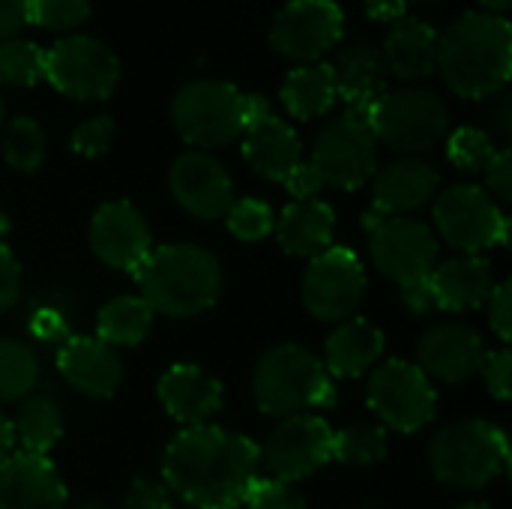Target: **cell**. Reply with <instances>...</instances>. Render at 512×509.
Listing matches in <instances>:
<instances>
[{
  "instance_id": "cell-12",
  "label": "cell",
  "mask_w": 512,
  "mask_h": 509,
  "mask_svg": "<svg viewBox=\"0 0 512 509\" xmlns=\"http://www.w3.org/2000/svg\"><path fill=\"white\" fill-rule=\"evenodd\" d=\"M345 15L336 0H288L270 27V45L294 63H318L339 45Z\"/></svg>"
},
{
  "instance_id": "cell-10",
  "label": "cell",
  "mask_w": 512,
  "mask_h": 509,
  "mask_svg": "<svg viewBox=\"0 0 512 509\" xmlns=\"http://www.w3.org/2000/svg\"><path fill=\"white\" fill-rule=\"evenodd\" d=\"M366 399L381 426L402 435L426 429L438 408L432 381L408 360H387L375 366L369 375Z\"/></svg>"
},
{
  "instance_id": "cell-5",
  "label": "cell",
  "mask_w": 512,
  "mask_h": 509,
  "mask_svg": "<svg viewBox=\"0 0 512 509\" xmlns=\"http://www.w3.org/2000/svg\"><path fill=\"white\" fill-rule=\"evenodd\" d=\"M432 474L456 489H486L510 474V444L504 429L486 420L444 426L429 444Z\"/></svg>"
},
{
  "instance_id": "cell-27",
  "label": "cell",
  "mask_w": 512,
  "mask_h": 509,
  "mask_svg": "<svg viewBox=\"0 0 512 509\" xmlns=\"http://www.w3.org/2000/svg\"><path fill=\"white\" fill-rule=\"evenodd\" d=\"M276 240L279 246L294 258H315L333 246L336 216L333 207L309 198V201H291L282 216L276 219Z\"/></svg>"
},
{
  "instance_id": "cell-9",
  "label": "cell",
  "mask_w": 512,
  "mask_h": 509,
  "mask_svg": "<svg viewBox=\"0 0 512 509\" xmlns=\"http://www.w3.org/2000/svg\"><path fill=\"white\" fill-rule=\"evenodd\" d=\"M435 225L447 246L480 255L492 246H507L510 240V219L498 207V201L471 183L450 186L435 201Z\"/></svg>"
},
{
  "instance_id": "cell-16",
  "label": "cell",
  "mask_w": 512,
  "mask_h": 509,
  "mask_svg": "<svg viewBox=\"0 0 512 509\" xmlns=\"http://www.w3.org/2000/svg\"><path fill=\"white\" fill-rule=\"evenodd\" d=\"M168 186L174 201L204 222L222 219L234 204V186L225 165L204 150H189L177 156L168 171Z\"/></svg>"
},
{
  "instance_id": "cell-46",
  "label": "cell",
  "mask_w": 512,
  "mask_h": 509,
  "mask_svg": "<svg viewBox=\"0 0 512 509\" xmlns=\"http://www.w3.org/2000/svg\"><path fill=\"white\" fill-rule=\"evenodd\" d=\"M285 189L294 195V201H309V198H315L321 189H324V183H321V177L315 174V168L312 165H306V162H300L285 180Z\"/></svg>"
},
{
  "instance_id": "cell-33",
  "label": "cell",
  "mask_w": 512,
  "mask_h": 509,
  "mask_svg": "<svg viewBox=\"0 0 512 509\" xmlns=\"http://www.w3.org/2000/svg\"><path fill=\"white\" fill-rule=\"evenodd\" d=\"M333 459L354 468H369L387 459V429L384 426H348L333 432Z\"/></svg>"
},
{
  "instance_id": "cell-17",
  "label": "cell",
  "mask_w": 512,
  "mask_h": 509,
  "mask_svg": "<svg viewBox=\"0 0 512 509\" xmlns=\"http://www.w3.org/2000/svg\"><path fill=\"white\" fill-rule=\"evenodd\" d=\"M90 249L102 264L135 273L153 252L147 219L129 201L102 204L90 219Z\"/></svg>"
},
{
  "instance_id": "cell-7",
  "label": "cell",
  "mask_w": 512,
  "mask_h": 509,
  "mask_svg": "<svg viewBox=\"0 0 512 509\" xmlns=\"http://www.w3.org/2000/svg\"><path fill=\"white\" fill-rule=\"evenodd\" d=\"M171 120L192 147H222L243 135V93L228 81H189L171 99Z\"/></svg>"
},
{
  "instance_id": "cell-44",
  "label": "cell",
  "mask_w": 512,
  "mask_h": 509,
  "mask_svg": "<svg viewBox=\"0 0 512 509\" xmlns=\"http://www.w3.org/2000/svg\"><path fill=\"white\" fill-rule=\"evenodd\" d=\"M486 183H489V192L498 198V201H512V153L504 150H495L492 162L486 165Z\"/></svg>"
},
{
  "instance_id": "cell-15",
  "label": "cell",
  "mask_w": 512,
  "mask_h": 509,
  "mask_svg": "<svg viewBox=\"0 0 512 509\" xmlns=\"http://www.w3.org/2000/svg\"><path fill=\"white\" fill-rule=\"evenodd\" d=\"M369 234L372 264L399 288L432 276L438 264V240L429 225L408 216H384Z\"/></svg>"
},
{
  "instance_id": "cell-28",
  "label": "cell",
  "mask_w": 512,
  "mask_h": 509,
  "mask_svg": "<svg viewBox=\"0 0 512 509\" xmlns=\"http://www.w3.org/2000/svg\"><path fill=\"white\" fill-rule=\"evenodd\" d=\"M384 354V333L366 318H345L327 339L324 369L333 378H360Z\"/></svg>"
},
{
  "instance_id": "cell-50",
  "label": "cell",
  "mask_w": 512,
  "mask_h": 509,
  "mask_svg": "<svg viewBox=\"0 0 512 509\" xmlns=\"http://www.w3.org/2000/svg\"><path fill=\"white\" fill-rule=\"evenodd\" d=\"M12 447H15V432H12V423L0 414V462H6L12 456Z\"/></svg>"
},
{
  "instance_id": "cell-25",
  "label": "cell",
  "mask_w": 512,
  "mask_h": 509,
  "mask_svg": "<svg viewBox=\"0 0 512 509\" xmlns=\"http://www.w3.org/2000/svg\"><path fill=\"white\" fill-rule=\"evenodd\" d=\"M429 279L435 291V309H444V312L480 309L495 288L492 264L483 255H462V258L435 264Z\"/></svg>"
},
{
  "instance_id": "cell-22",
  "label": "cell",
  "mask_w": 512,
  "mask_h": 509,
  "mask_svg": "<svg viewBox=\"0 0 512 509\" xmlns=\"http://www.w3.org/2000/svg\"><path fill=\"white\" fill-rule=\"evenodd\" d=\"M438 183H441L438 171L429 162H423L417 156L396 159V162L384 165L381 171H375V177H372L375 210L384 216L420 210L423 204H429L438 195Z\"/></svg>"
},
{
  "instance_id": "cell-40",
  "label": "cell",
  "mask_w": 512,
  "mask_h": 509,
  "mask_svg": "<svg viewBox=\"0 0 512 509\" xmlns=\"http://www.w3.org/2000/svg\"><path fill=\"white\" fill-rule=\"evenodd\" d=\"M114 138V120L111 117H90L72 132V150L78 156H102L111 147Z\"/></svg>"
},
{
  "instance_id": "cell-30",
  "label": "cell",
  "mask_w": 512,
  "mask_h": 509,
  "mask_svg": "<svg viewBox=\"0 0 512 509\" xmlns=\"http://www.w3.org/2000/svg\"><path fill=\"white\" fill-rule=\"evenodd\" d=\"M153 327V309L135 297V294H123L108 300L99 309L96 318V339L105 345H120V348H132L141 345L147 339Z\"/></svg>"
},
{
  "instance_id": "cell-37",
  "label": "cell",
  "mask_w": 512,
  "mask_h": 509,
  "mask_svg": "<svg viewBox=\"0 0 512 509\" xmlns=\"http://www.w3.org/2000/svg\"><path fill=\"white\" fill-rule=\"evenodd\" d=\"M225 219H228V231L237 240H243V243L264 240L273 231V225H276L270 204H264L258 198H240V201H234L228 207Z\"/></svg>"
},
{
  "instance_id": "cell-34",
  "label": "cell",
  "mask_w": 512,
  "mask_h": 509,
  "mask_svg": "<svg viewBox=\"0 0 512 509\" xmlns=\"http://www.w3.org/2000/svg\"><path fill=\"white\" fill-rule=\"evenodd\" d=\"M39 366L24 342L0 339V402H18L30 396Z\"/></svg>"
},
{
  "instance_id": "cell-19",
  "label": "cell",
  "mask_w": 512,
  "mask_h": 509,
  "mask_svg": "<svg viewBox=\"0 0 512 509\" xmlns=\"http://www.w3.org/2000/svg\"><path fill=\"white\" fill-rule=\"evenodd\" d=\"M66 486L45 456L18 453L0 462V509H66Z\"/></svg>"
},
{
  "instance_id": "cell-13",
  "label": "cell",
  "mask_w": 512,
  "mask_h": 509,
  "mask_svg": "<svg viewBox=\"0 0 512 509\" xmlns=\"http://www.w3.org/2000/svg\"><path fill=\"white\" fill-rule=\"evenodd\" d=\"M258 459L273 480H306L333 459V429L315 414L285 417L258 450Z\"/></svg>"
},
{
  "instance_id": "cell-55",
  "label": "cell",
  "mask_w": 512,
  "mask_h": 509,
  "mask_svg": "<svg viewBox=\"0 0 512 509\" xmlns=\"http://www.w3.org/2000/svg\"><path fill=\"white\" fill-rule=\"evenodd\" d=\"M0 123H3V99H0Z\"/></svg>"
},
{
  "instance_id": "cell-35",
  "label": "cell",
  "mask_w": 512,
  "mask_h": 509,
  "mask_svg": "<svg viewBox=\"0 0 512 509\" xmlns=\"http://www.w3.org/2000/svg\"><path fill=\"white\" fill-rule=\"evenodd\" d=\"M45 78V51L27 39H3L0 42V84L9 87H33Z\"/></svg>"
},
{
  "instance_id": "cell-45",
  "label": "cell",
  "mask_w": 512,
  "mask_h": 509,
  "mask_svg": "<svg viewBox=\"0 0 512 509\" xmlns=\"http://www.w3.org/2000/svg\"><path fill=\"white\" fill-rule=\"evenodd\" d=\"M21 291V267L15 255L0 243V315L9 312V306L18 300Z\"/></svg>"
},
{
  "instance_id": "cell-41",
  "label": "cell",
  "mask_w": 512,
  "mask_h": 509,
  "mask_svg": "<svg viewBox=\"0 0 512 509\" xmlns=\"http://www.w3.org/2000/svg\"><path fill=\"white\" fill-rule=\"evenodd\" d=\"M123 509H171V489L153 477H135L123 495Z\"/></svg>"
},
{
  "instance_id": "cell-3",
  "label": "cell",
  "mask_w": 512,
  "mask_h": 509,
  "mask_svg": "<svg viewBox=\"0 0 512 509\" xmlns=\"http://www.w3.org/2000/svg\"><path fill=\"white\" fill-rule=\"evenodd\" d=\"M141 300L168 318H195L216 306L222 291V267L201 246H159L135 270Z\"/></svg>"
},
{
  "instance_id": "cell-51",
  "label": "cell",
  "mask_w": 512,
  "mask_h": 509,
  "mask_svg": "<svg viewBox=\"0 0 512 509\" xmlns=\"http://www.w3.org/2000/svg\"><path fill=\"white\" fill-rule=\"evenodd\" d=\"M495 120H498V123H495V126H498V132L507 138V135H510V99H504V102H501V108H498Z\"/></svg>"
},
{
  "instance_id": "cell-24",
  "label": "cell",
  "mask_w": 512,
  "mask_h": 509,
  "mask_svg": "<svg viewBox=\"0 0 512 509\" xmlns=\"http://www.w3.org/2000/svg\"><path fill=\"white\" fill-rule=\"evenodd\" d=\"M333 81H336V96L348 102L351 111H369L372 102L387 90V63L381 48L369 42H354L336 54L330 63Z\"/></svg>"
},
{
  "instance_id": "cell-11",
  "label": "cell",
  "mask_w": 512,
  "mask_h": 509,
  "mask_svg": "<svg viewBox=\"0 0 512 509\" xmlns=\"http://www.w3.org/2000/svg\"><path fill=\"white\" fill-rule=\"evenodd\" d=\"M45 78L51 81V87H57L60 93L72 99L99 102L117 90L120 60L96 36L75 33V36L57 39L45 51Z\"/></svg>"
},
{
  "instance_id": "cell-57",
  "label": "cell",
  "mask_w": 512,
  "mask_h": 509,
  "mask_svg": "<svg viewBox=\"0 0 512 509\" xmlns=\"http://www.w3.org/2000/svg\"><path fill=\"white\" fill-rule=\"evenodd\" d=\"M417 3H435V0H417Z\"/></svg>"
},
{
  "instance_id": "cell-56",
  "label": "cell",
  "mask_w": 512,
  "mask_h": 509,
  "mask_svg": "<svg viewBox=\"0 0 512 509\" xmlns=\"http://www.w3.org/2000/svg\"><path fill=\"white\" fill-rule=\"evenodd\" d=\"M3 228H6V222H3V216H0V231H3Z\"/></svg>"
},
{
  "instance_id": "cell-52",
  "label": "cell",
  "mask_w": 512,
  "mask_h": 509,
  "mask_svg": "<svg viewBox=\"0 0 512 509\" xmlns=\"http://www.w3.org/2000/svg\"><path fill=\"white\" fill-rule=\"evenodd\" d=\"M483 6H486V12H492V15H501V12H507L512 6V0H480Z\"/></svg>"
},
{
  "instance_id": "cell-38",
  "label": "cell",
  "mask_w": 512,
  "mask_h": 509,
  "mask_svg": "<svg viewBox=\"0 0 512 509\" xmlns=\"http://www.w3.org/2000/svg\"><path fill=\"white\" fill-rule=\"evenodd\" d=\"M90 18V0H27V24L72 30Z\"/></svg>"
},
{
  "instance_id": "cell-54",
  "label": "cell",
  "mask_w": 512,
  "mask_h": 509,
  "mask_svg": "<svg viewBox=\"0 0 512 509\" xmlns=\"http://www.w3.org/2000/svg\"><path fill=\"white\" fill-rule=\"evenodd\" d=\"M75 509H108V507H102V504H81V507H75Z\"/></svg>"
},
{
  "instance_id": "cell-18",
  "label": "cell",
  "mask_w": 512,
  "mask_h": 509,
  "mask_svg": "<svg viewBox=\"0 0 512 509\" xmlns=\"http://www.w3.org/2000/svg\"><path fill=\"white\" fill-rule=\"evenodd\" d=\"M486 360V342L474 327L438 324L423 333L417 345V369L426 378L459 384L480 372Z\"/></svg>"
},
{
  "instance_id": "cell-8",
  "label": "cell",
  "mask_w": 512,
  "mask_h": 509,
  "mask_svg": "<svg viewBox=\"0 0 512 509\" xmlns=\"http://www.w3.org/2000/svg\"><path fill=\"white\" fill-rule=\"evenodd\" d=\"M315 174L333 189H360L378 171V141L369 129V111H345L330 120L312 144Z\"/></svg>"
},
{
  "instance_id": "cell-42",
  "label": "cell",
  "mask_w": 512,
  "mask_h": 509,
  "mask_svg": "<svg viewBox=\"0 0 512 509\" xmlns=\"http://www.w3.org/2000/svg\"><path fill=\"white\" fill-rule=\"evenodd\" d=\"M480 372H483L486 390H489L495 399L507 402V399H510V384H512L510 351H507V348H501V351H495V354H486V360H483Z\"/></svg>"
},
{
  "instance_id": "cell-21",
  "label": "cell",
  "mask_w": 512,
  "mask_h": 509,
  "mask_svg": "<svg viewBox=\"0 0 512 509\" xmlns=\"http://www.w3.org/2000/svg\"><path fill=\"white\" fill-rule=\"evenodd\" d=\"M156 393L168 417L186 426H204V420L222 408V384L207 369L192 363L171 366L159 378Z\"/></svg>"
},
{
  "instance_id": "cell-48",
  "label": "cell",
  "mask_w": 512,
  "mask_h": 509,
  "mask_svg": "<svg viewBox=\"0 0 512 509\" xmlns=\"http://www.w3.org/2000/svg\"><path fill=\"white\" fill-rule=\"evenodd\" d=\"M27 27V0H0V42Z\"/></svg>"
},
{
  "instance_id": "cell-20",
  "label": "cell",
  "mask_w": 512,
  "mask_h": 509,
  "mask_svg": "<svg viewBox=\"0 0 512 509\" xmlns=\"http://www.w3.org/2000/svg\"><path fill=\"white\" fill-rule=\"evenodd\" d=\"M57 369L69 387L90 399H111L123 384V363L96 336H75L57 354Z\"/></svg>"
},
{
  "instance_id": "cell-36",
  "label": "cell",
  "mask_w": 512,
  "mask_h": 509,
  "mask_svg": "<svg viewBox=\"0 0 512 509\" xmlns=\"http://www.w3.org/2000/svg\"><path fill=\"white\" fill-rule=\"evenodd\" d=\"M447 156L459 171H486L495 156L492 138L477 126H462L447 141Z\"/></svg>"
},
{
  "instance_id": "cell-1",
  "label": "cell",
  "mask_w": 512,
  "mask_h": 509,
  "mask_svg": "<svg viewBox=\"0 0 512 509\" xmlns=\"http://www.w3.org/2000/svg\"><path fill=\"white\" fill-rule=\"evenodd\" d=\"M258 447L219 426H189L162 456V483L195 509L243 507L258 480Z\"/></svg>"
},
{
  "instance_id": "cell-2",
  "label": "cell",
  "mask_w": 512,
  "mask_h": 509,
  "mask_svg": "<svg viewBox=\"0 0 512 509\" xmlns=\"http://www.w3.org/2000/svg\"><path fill=\"white\" fill-rule=\"evenodd\" d=\"M435 69L465 99H486L507 87L512 72V30L504 15L465 12L438 36Z\"/></svg>"
},
{
  "instance_id": "cell-32",
  "label": "cell",
  "mask_w": 512,
  "mask_h": 509,
  "mask_svg": "<svg viewBox=\"0 0 512 509\" xmlns=\"http://www.w3.org/2000/svg\"><path fill=\"white\" fill-rule=\"evenodd\" d=\"M0 150L9 168L30 174L45 159V132L33 117H12L0 132Z\"/></svg>"
},
{
  "instance_id": "cell-26",
  "label": "cell",
  "mask_w": 512,
  "mask_h": 509,
  "mask_svg": "<svg viewBox=\"0 0 512 509\" xmlns=\"http://www.w3.org/2000/svg\"><path fill=\"white\" fill-rule=\"evenodd\" d=\"M384 63L387 72H393L402 81H423L435 72L438 60V33L432 24L420 18H399L387 39H384Z\"/></svg>"
},
{
  "instance_id": "cell-39",
  "label": "cell",
  "mask_w": 512,
  "mask_h": 509,
  "mask_svg": "<svg viewBox=\"0 0 512 509\" xmlns=\"http://www.w3.org/2000/svg\"><path fill=\"white\" fill-rule=\"evenodd\" d=\"M243 504L249 509H306V498L300 495V489L294 483L258 477L249 486Z\"/></svg>"
},
{
  "instance_id": "cell-6",
  "label": "cell",
  "mask_w": 512,
  "mask_h": 509,
  "mask_svg": "<svg viewBox=\"0 0 512 509\" xmlns=\"http://www.w3.org/2000/svg\"><path fill=\"white\" fill-rule=\"evenodd\" d=\"M369 129L375 141L399 153H426L447 135L450 114L438 93L426 87H396L372 102Z\"/></svg>"
},
{
  "instance_id": "cell-49",
  "label": "cell",
  "mask_w": 512,
  "mask_h": 509,
  "mask_svg": "<svg viewBox=\"0 0 512 509\" xmlns=\"http://www.w3.org/2000/svg\"><path fill=\"white\" fill-rule=\"evenodd\" d=\"M408 3L411 0H366V12L375 21H393L396 24L399 18H405Z\"/></svg>"
},
{
  "instance_id": "cell-31",
  "label": "cell",
  "mask_w": 512,
  "mask_h": 509,
  "mask_svg": "<svg viewBox=\"0 0 512 509\" xmlns=\"http://www.w3.org/2000/svg\"><path fill=\"white\" fill-rule=\"evenodd\" d=\"M12 432H15V444H21L24 453L45 456L63 435V417L57 402L51 396H30L18 408Z\"/></svg>"
},
{
  "instance_id": "cell-47",
  "label": "cell",
  "mask_w": 512,
  "mask_h": 509,
  "mask_svg": "<svg viewBox=\"0 0 512 509\" xmlns=\"http://www.w3.org/2000/svg\"><path fill=\"white\" fill-rule=\"evenodd\" d=\"M402 294V303L414 312V315H429L435 309V291H432V279H417L411 285H402L399 288Z\"/></svg>"
},
{
  "instance_id": "cell-43",
  "label": "cell",
  "mask_w": 512,
  "mask_h": 509,
  "mask_svg": "<svg viewBox=\"0 0 512 509\" xmlns=\"http://www.w3.org/2000/svg\"><path fill=\"white\" fill-rule=\"evenodd\" d=\"M489 324L495 336L507 345L512 339V282H501L489 294Z\"/></svg>"
},
{
  "instance_id": "cell-4",
  "label": "cell",
  "mask_w": 512,
  "mask_h": 509,
  "mask_svg": "<svg viewBox=\"0 0 512 509\" xmlns=\"http://www.w3.org/2000/svg\"><path fill=\"white\" fill-rule=\"evenodd\" d=\"M255 405L267 417H294L309 408H333L336 387L324 363L303 345L270 348L252 378Z\"/></svg>"
},
{
  "instance_id": "cell-53",
  "label": "cell",
  "mask_w": 512,
  "mask_h": 509,
  "mask_svg": "<svg viewBox=\"0 0 512 509\" xmlns=\"http://www.w3.org/2000/svg\"><path fill=\"white\" fill-rule=\"evenodd\" d=\"M456 509H492L489 504H462V507H456Z\"/></svg>"
},
{
  "instance_id": "cell-23",
  "label": "cell",
  "mask_w": 512,
  "mask_h": 509,
  "mask_svg": "<svg viewBox=\"0 0 512 509\" xmlns=\"http://www.w3.org/2000/svg\"><path fill=\"white\" fill-rule=\"evenodd\" d=\"M243 159L258 177L282 183L300 165V138L270 111L243 129Z\"/></svg>"
},
{
  "instance_id": "cell-29",
  "label": "cell",
  "mask_w": 512,
  "mask_h": 509,
  "mask_svg": "<svg viewBox=\"0 0 512 509\" xmlns=\"http://www.w3.org/2000/svg\"><path fill=\"white\" fill-rule=\"evenodd\" d=\"M282 105L288 108L291 117L297 120H312L321 117L333 108L336 96V81L330 72V63H303L288 72L282 81Z\"/></svg>"
},
{
  "instance_id": "cell-14",
  "label": "cell",
  "mask_w": 512,
  "mask_h": 509,
  "mask_svg": "<svg viewBox=\"0 0 512 509\" xmlns=\"http://www.w3.org/2000/svg\"><path fill=\"white\" fill-rule=\"evenodd\" d=\"M303 306L318 321H345L363 300L366 273L360 258L345 246L315 255L303 273Z\"/></svg>"
}]
</instances>
